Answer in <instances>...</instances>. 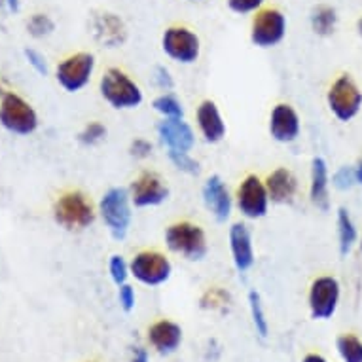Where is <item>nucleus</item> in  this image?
<instances>
[{
	"instance_id": "22",
	"label": "nucleus",
	"mask_w": 362,
	"mask_h": 362,
	"mask_svg": "<svg viewBox=\"0 0 362 362\" xmlns=\"http://www.w3.org/2000/svg\"><path fill=\"white\" fill-rule=\"evenodd\" d=\"M148 344L161 355L175 353L182 344V328L177 322L169 321V319L156 321L148 328Z\"/></svg>"
},
{
	"instance_id": "33",
	"label": "nucleus",
	"mask_w": 362,
	"mask_h": 362,
	"mask_svg": "<svg viewBox=\"0 0 362 362\" xmlns=\"http://www.w3.org/2000/svg\"><path fill=\"white\" fill-rule=\"evenodd\" d=\"M356 185V175H355V167H339L338 171L332 175V186L339 192H347L351 190L353 186Z\"/></svg>"
},
{
	"instance_id": "43",
	"label": "nucleus",
	"mask_w": 362,
	"mask_h": 362,
	"mask_svg": "<svg viewBox=\"0 0 362 362\" xmlns=\"http://www.w3.org/2000/svg\"><path fill=\"white\" fill-rule=\"evenodd\" d=\"M356 29H358V35L362 36V18L358 19V23H356Z\"/></svg>"
},
{
	"instance_id": "7",
	"label": "nucleus",
	"mask_w": 362,
	"mask_h": 362,
	"mask_svg": "<svg viewBox=\"0 0 362 362\" xmlns=\"http://www.w3.org/2000/svg\"><path fill=\"white\" fill-rule=\"evenodd\" d=\"M161 49L169 59L178 65H194L202 55V40L188 27L175 25L165 29L161 36Z\"/></svg>"
},
{
	"instance_id": "10",
	"label": "nucleus",
	"mask_w": 362,
	"mask_h": 362,
	"mask_svg": "<svg viewBox=\"0 0 362 362\" xmlns=\"http://www.w3.org/2000/svg\"><path fill=\"white\" fill-rule=\"evenodd\" d=\"M131 277L144 286H160L171 279L173 264L160 250H141L129 262Z\"/></svg>"
},
{
	"instance_id": "15",
	"label": "nucleus",
	"mask_w": 362,
	"mask_h": 362,
	"mask_svg": "<svg viewBox=\"0 0 362 362\" xmlns=\"http://www.w3.org/2000/svg\"><path fill=\"white\" fill-rule=\"evenodd\" d=\"M202 199L205 209L213 214V218L216 222L224 224V222L230 220L235 202H233V196L230 194L228 186H226V182L222 180L220 175H211L203 182Z\"/></svg>"
},
{
	"instance_id": "8",
	"label": "nucleus",
	"mask_w": 362,
	"mask_h": 362,
	"mask_svg": "<svg viewBox=\"0 0 362 362\" xmlns=\"http://www.w3.org/2000/svg\"><path fill=\"white\" fill-rule=\"evenodd\" d=\"M95 55L89 52H78L69 55L55 69V80L66 93H78L88 88L95 72Z\"/></svg>"
},
{
	"instance_id": "14",
	"label": "nucleus",
	"mask_w": 362,
	"mask_h": 362,
	"mask_svg": "<svg viewBox=\"0 0 362 362\" xmlns=\"http://www.w3.org/2000/svg\"><path fill=\"white\" fill-rule=\"evenodd\" d=\"M267 129L274 141L281 144H291L298 141L300 133H302V118L292 105L277 103L269 112Z\"/></svg>"
},
{
	"instance_id": "19",
	"label": "nucleus",
	"mask_w": 362,
	"mask_h": 362,
	"mask_svg": "<svg viewBox=\"0 0 362 362\" xmlns=\"http://www.w3.org/2000/svg\"><path fill=\"white\" fill-rule=\"evenodd\" d=\"M196 125L199 135H202L209 144H218L224 141L228 133V125L224 122V116L220 112L218 105L211 99L199 103L196 108Z\"/></svg>"
},
{
	"instance_id": "16",
	"label": "nucleus",
	"mask_w": 362,
	"mask_h": 362,
	"mask_svg": "<svg viewBox=\"0 0 362 362\" xmlns=\"http://www.w3.org/2000/svg\"><path fill=\"white\" fill-rule=\"evenodd\" d=\"M228 243L235 269L239 274L250 272L256 262V250L249 226L245 222H233L228 230Z\"/></svg>"
},
{
	"instance_id": "2",
	"label": "nucleus",
	"mask_w": 362,
	"mask_h": 362,
	"mask_svg": "<svg viewBox=\"0 0 362 362\" xmlns=\"http://www.w3.org/2000/svg\"><path fill=\"white\" fill-rule=\"evenodd\" d=\"M97 213L101 216L108 233L116 241H124L133 222V202H131L129 190L122 186L108 188L99 199Z\"/></svg>"
},
{
	"instance_id": "23",
	"label": "nucleus",
	"mask_w": 362,
	"mask_h": 362,
	"mask_svg": "<svg viewBox=\"0 0 362 362\" xmlns=\"http://www.w3.org/2000/svg\"><path fill=\"white\" fill-rule=\"evenodd\" d=\"M336 226H338V247L339 255L347 256L358 243V230L355 222L351 218L349 211L345 207H339L336 213Z\"/></svg>"
},
{
	"instance_id": "21",
	"label": "nucleus",
	"mask_w": 362,
	"mask_h": 362,
	"mask_svg": "<svg viewBox=\"0 0 362 362\" xmlns=\"http://www.w3.org/2000/svg\"><path fill=\"white\" fill-rule=\"evenodd\" d=\"M309 199L315 207L328 211L330 207V171L325 158L317 156L311 160L309 171Z\"/></svg>"
},
{
	"instance_id": "28",
	"label": "nucleus",
	"mask_w": 362,
	"mask_h": 362,
	"mask_svg": "<svg viewBox=\"0 0 362 362\" xmlns=\"http://www.w3.org/2000/svg\"><path fill=\"white\" fill-rule=\"evenodd\" d=\"M249 308L250 317H252V325L256 328V334L260 338H267L269 332V325H267L266 311H264V303H262V296L256 291L249 292Z\"/></svg>"
},
{
	"instance_id": "13",
	"label": "nucleus",
	"mask_w": 362,
	"mask_h": 362,
	"mask_svg": "<svg viewBox=\"0 0 362 362\" xmlns=\"http://www.w3.org/2000/svg\"><path fill=\"white\" fill-rule=\"evenodd\" d=\"M127 190H129L133 207L137 209L160 207L171 196V190L163 177H160L156 171L141 173L137 178H133Z\"/></svg>"
},
{
	"instance_id": "1",
	"label": "nucleus",
	"mask_w": 362,
	"mask_h": 362,
	"mask_svg": "<svg viewBox=\"0 0 362 362\" xmlns=\"http://www.w3.org/2000/svg\"><path fill=\"white\" fill-rule=\"evenodd\" d=\"M99 93L103 101L114 110H133L144 101V93L133 78L118 66H110L99 80Z\"/></svg>"
},
{
	"instance_id": "34",
	"label": "nucleus",
	"mask_w": 362,
	"mask_h": 362,
	"mask_svg": "<svg viewBox=\"0 0 362 362\" xmlns=\"http://www.w3.org/2000/svg\"><path fill=\"white\" fill-rule=\"evenodd\" d=\"M266 0H228V8L238 16H249L262 10Z\"/></svg>"
},
{
	"instance_id": "45",
	"label": "nucleus",
	"mask_w": 362,
	"mask_h": 362,
	"mask_svg": "<svg viewBox=\"0 0 362 362\" xmlns=\"http://www.w3.org/2000/svg\"><path fill=\"white\" fill-rule=\"evenodd\" d=\"M361 250H362V238H361Z\"/></svg>"
},
{
	"instance_id": "37",
	"label": "nucleus",
	"mask_w": 362,
	"mask_h": 362,
	"mask_svg": "<svg viewBox=\"0 0 362 362\" xmlns=\"http://www.w3.org/2000/svg\"><path fill=\"white\" fill-rule=\"evenodd\" d=\"M118 300L119 305L124 309L125 313H131L135 305H137V294H135V288L129 285V283H125V285L118 286Z\"/></svg>"
},
{
	"instance_id": "38",
	"label": "nucleus",
	"mask_w": 362,
	"mask_h": 362,
	"mask_svg": "<svg viewBox=\"0 0 362 362\" xmlns=\"http://www.w3.org/2000/svg\"><path fill=\"white\" fill-rule=\"evenodd\" d=\"M23 55H25V59L29 61V65L33 66L40 76H48V72H49L48 61H46V57H44L40 52H36V49L33 48H27L23 52Z\"/></svg>"
},
{
	"instance_id": "29",
	"label": "nucleus",
	"mask_w": 362,
	"mask_h": 362,
	"mask_svg": "<svg viewBox=\"0 0 362 362\" xmlns=\"http://www.w3.org/2000/svg\"><path fill=\"white\" fill-rule=\"evenodd\" d=\"M167 158L173 165L177 167L178 171L185 173L188 177H197L202 173L199 161L190 154V152H175V150H167Z\"/></svg>"
},
{
	"instance_id": "40",
	"label": "nucleus",
	"mask_w": 362,
	"mask_h": 362,
	"mask_svg": "<svg viewBox=\"0 0 362 362\" xmlns=\"http://www.w3.org/2000/svg\"><path fill=\"white\" fill-rule=\"evenodd\" d=\"M302 362H328L322 355H317V353H309V355L303 356Z\"/></svg>"
},
{
	"instance_id": "24",
	"label": "nucleus",
	"mask_w": 362,
	"mask_h": 362,
	"mask_svg": "<svg viewBox=\"0 0 362 362\" xmlns=\"http://www.w3.org/2000/svg\"><path fill=\"white\" fill-rule=\"evenodd\" d=\"M309 25L313 29L315 35L319 36H330L338 27V12L332 6L321 4L311 10L309 16Z\"/></svg>"
},
{
	"instance_id": "39",
	"label": "nucleus",
	"mask_w": 362,
	"mask_h": 362,
	"mask_svg": "<svg viewBox=\"0 0 362 362\" xmlns=\"http://www.w3.org/2000/svg\"><path fill=\"white\" fill-rule=\"evenodd\" d=\"M129 362H148V351L141 345L133 347V356H131Z\"/></svg>"
},
{
	"instance_id": "11",
	"label": "nucleus",
	"mask_w": 362,
	"mask_h": 362,
	"mask_svg": "<svg viewBox=\"0 0 362 362\" xmlns=\"http://www.w3.org/2000/svg\"><path fill=\"white\" fill-rule=\"evenodd\" d=\"M286 36V16L277 8L258 10L250 25V42L256 48L269 49L279 46Z\"/></svg>"
},
{
	"instance_id": "42",
	"label": "nucleus",
	"mask_w": 362,
	"mask_h": 362,
	"mask_svg": "<svg viewBox=\"0 0 362 362\" xmlns=\"http://www.w3.org/2000/svg\"><path fill=\"white\" fill-rule=\"evenodd\" d=\"M355 175H356V185H362V158L355 165Z\"/></svg>"
},
{
	"instance_id": "30",
	"label": "nucleus",
	"mask_w": 362,
	"mask_h": 362,
	"mask_svg": "<svg viewBox=\"0 0 362 362\" xmlns=\"http://www.w3.org/2000/svg\"><path fill=\"white\" fill-rule=\"evenodd\" d=\"M108 135L107 125L101 124V122H88V124L83 125V129L78 133V141L83 146H97V144H101Z\"/></svg>"
},
{
	"instance_id": "35",
	"label": "nucleus",
	"mask_w": 362,
	"mask_h": 362,
	"mask_svg": "<svg viewBox=\"0 0 362 362\" xmlns=\"http://www.w3.org/2000/svg\"><path fill=\"white\" fill-rule=\"evenodd\" d=\"M154 83L163 93H171V89L175 88V78L165 65L154 66Z\"/></svg>"
},
{
	"instance_id": "9",
	"label": "nucleus",
	"mask_w": 362,
	"mask_h": 362,
	"mask_svg": "<svg viewBox=\"0 0 362 362\" xmlns=\"http://www.w3.org/2000/svg\"><path fill=\"white\" fill-rule=\"evenodd\" d=\"M235 207L241 216L249 220H260L269 213V194H267L266 182L258 175H247L239 182L235 196H233Z\"/></svg>"
},
{
	"instance_id": "46",
	"label": "nucleus",
	"mask_w": 362,
	"mask_h": 362,
	"mask_svg": "<svg viewBox=\"0 0 362 362\" xmlns=\"http://www.w3.org/2000/svg\"><path fill=\"white\" fill-rule=\"evenodd\" d=\"M192 2H196V0H192Z\"/></svg>"
},
{
	"instance_id": "27",
	"label": "nucleus",
	"mask_w": 362,
	"mask_h": 362,
	"mask_svg": "<svg viewBox=\"0 0 362 362\" xmlns=\"http://www.w3.org/2000/svg\"><path fill=\"white\" fill-rule=\"evenodd\" d=\"M338 353L344 362H362V341L355 334H344L336 341Z\"/></svg>"
},
{
	"instance_id": "41",
	"label": "nucleus",
	"mask_w": 362,
	"mask_h": 362,
	"mask_svg": "<svg viewBox=\"0 0 362 362\" xmlns=\"http://www.w3.org/2000/svg\"><path fill=\"white\" fill-rule=\"evenodd\" d=\"M6 6L10 12L18 13L19 8H21V2H19V0H6Z\"/></svg>"
},
{
	"instance_id": "32",
	"label": "nucleus",
	"mask_w": 362,
	"mask_h": 362,
	"mask_svg": "<svg viewBox=\"0 0 362 362\" xmlns=\"http://www.w3.org/2000/svg\"><path fill=\"white\" fill-rule=\"evenodd\" d=\"M27 30L35 38H44V36H49L54 33L55 23L48 13H35V16H30L29 23H27Z\"/></svg>"
},
{
	"instance_id": "17",
	"label": "nucleus",
	"mask_w": 362,
	"mask_h": 362,
	"mask_svg": "<svg viewBox=\"0 0 362 362\" xmlns=\"http://www.w3.org/2000/svg\"><path fill=\"white\" fill-rule=\"evenodd\" d=\"M158 137L161 144L167 150H175V152H192L196 146V131L185 118L167 119L161 118V122L156 125Z\"/></svg>"
},
{
	"instance_id": "3",
	"label": "nucleus",
	"mask_w": 362,
	"mask_h": 362,
	"mask_svg": "<svg viewBox=\"0 0 362 362\" xmlns=\"http://www.w3.org/2000/svg\"><path fill=\"white\" fill-rule=\"evenodd\" d=\"M165 247L185 260L202 262L209 255V239L202 226L190 220H178L165 228Z\"/></svg>"
},
{
	"instance_id": "5",
	"label": "nucleus",
	"mask_w": 362,
	"mask_h": 362,
	"mask_svg": "<svg viewBox=\"0 0 362 362\" xmlns=\"http://www.w3.org/2000/svg\"><path fill=\"white\" fill-rule=\"evenodd\" d=\"M327 105L338 122H351L362 110V91L351 74H341L327 91Z\"/></svg>"
},
{
	"instance_id": "36",
	"label": "nucleus",
	"mask_w": 362,
	"mask_h": 362,
	"mask_svg": "<svg viewBox=\"0 0 362 362\" xmlns=\"http://www.w3.org/2000/svg\"><path fill=\"white\" fill-rule=\"evenodd\" d=\"M154 152V144L150 143L148 139L137 137L133 139L129 144V154L135 158V160H148L150 156Z\"/></svg>"
},
{
	"instance_id": "6",
	"label": "nucleus",
	"mask_w": 362,
	"mask_h": 362,
	"mask_svg": "<svg viewBox=\"0 0 362 362\" xmlns=\"http://www.w3.org/2000/svg\"><path fill=\"white\" fill-rule=\"evenodd\" d=\"M0 125L13 135H33L38 129V114L21 95L8 91L0 99Z\"/></svg>"
},
{
	"instance_id": "25",
	"label": "nucleus",
	"mask_w": 362,
	"mask_h": 362,
	"mask_svg": "<svg viewBox=\"0 0 362 362\" xmlns=\"http://www.w3.org/2000/svg\"><path fill=\"white\" fill-rule=\"evenodd\" d=\"M232 305V294L222 286H209L199 298V308L205 311H220L224 313Z\"/></svg>"
},
{
	"instance_id": "12",
	"label": "nucleus",
	"mask_w": 362,
	"mask_h": 362,
	"mask_svg": "<svg viewBox=\"0 0 362 362\" xmlns=\"http://www.w3.org/2000/svg\"><path fill=\"white\" fill-rule=\"evenodd\" d=\"M341 286L332 275H321L311 283L309 288V311L315 321H328L332 319L339 305Z\"/></svg>"
},
{
	"instance_id": "18",
	"label": "nucleus",
	"mask_w": 362,
	"mask_h": 362,
	"mask_svg": "<svg viewBox=\"0 0 362 362\" xmlns=\"http://www.w3.org/2000/svg\"><path fill=\"white\" fill-rule=\"evenodd\" d=\"M91 33L105 48H119L127 40V27L118 13L101 12L91 18Z\"/></svg>"
},
{
	"instance_id": "4",
	"label": "nucleus",
	"mask_w": 362,
	"mask_h": 362,
	"mask_svg": "<svg viewBox=\"0 0 362 362\" xmlns=\"http://www.w3.org/2000/svg\"><path fill=\"white\" fill-rule=\"evenodd\" d=\"M97 218V209L82 190H71L61 194L54 203L55 224L69 232H82L93 224Z\"/></svg>"
},
{
	"instance_id": "26",
	"label": "nucleus",
	"mask_w": 362,
	"mask_h": 362,
	"mask_svg": "<svg viewBox=\"0 0 362 362\" xmlns=\"http://www.w3.org/2000/svg\"><path fill=\"white\" fill-rule=\"evenodd\" d=\"M152 108L160 114L161 118H185V107H182V103L178 101L177 95H173V93H161V95L156 97L152 101Z\"/></svg>"
},
{
	"instance_id": "20",
	"label": "nucleus",
	"mask_w": 362,
	"mask_h": 362,
	"mask_svg": "<svg viewBox=\"0 0 362 362\" xmlns=\"http://www.w3.org/2000/svg\"><path fill=\"white\" fill-rule=\"evenodd\" d=\"M266 188L269 194V202L277 205H291L298 197L300 182L298 177L288 167H277L266 177Z\"/></svg>"
},
{
	"instance_id": "44",
	"label": "nucleus",
	"mask_w": 362,
	"mask_h": 362,
	"mask_svg": "<svg viewBox=\"0 0 362 362\" xmlns=\"http://www.w3.org/2000/svg\"><path fill=\"white\" fill-rule=\"evenodd\" d=\"M6 4V0H0V6H4Z\"/></svg>"
},
{
	"instance_id": "31",
	"label": "nucleus",
	"mask_w": 362,
	"mask_h": 362,
	"mask_svg": "<svg viewBox=\"0 0 362 362\" xmlns=\"http://www.w3.org/2000/svg\"><path fill=\"white\" fill-rule=\"evenodd\" d=\"M108 275L114 281V285L122 286L127 283L131 275L129 262L125 260L122 255H112L108 258Z\"/></svg>"
}]
</instances>
